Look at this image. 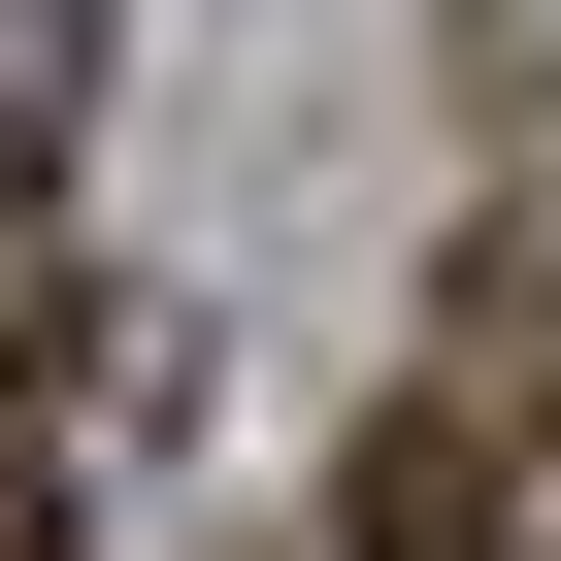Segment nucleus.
Here are the masks:
<instances>
[{"label":"nucleus","instance_id":"2","mask_svg":"<svg viewBox=\"0 0 561 561\" xmlns=\"http://www.w3.org/2000/svg\"><path fill=\"white\" fill-rule=\"evenodd\" d=\"M462 397H495V462H528V561H561V231H495V264H462Z\"/></svg>","mask_w":561,"mask_h":561},{"label":"nucleus","instance_id":"3","mask_svg":"<svg viewBox=\"0 0 561 561\" xmlns=\"http://www.w3.org/2000/svg\"><path fill=\"white\" fill-rule=\"evenodd\" d=\"M67 430H100V331H0V561H67Z\"/></svg>","mask_w":561,"mask_h":561},{"label":"nucleus","instance_id":"1","mask_svg":"<svg viewBox=\"0 0 561 561\" xmlns=\"http://www.w3.org/2000/svg\"><path fill=\"white\" fill-rule=\"evenodd\" d=\"M331 561H528V462H495V397H397V430H364V495H331Z\"/></svg>","mask_w":561,"mask_h":561}]
</instances>
